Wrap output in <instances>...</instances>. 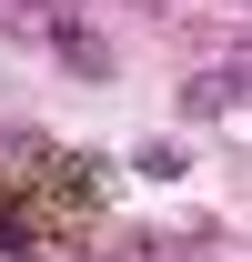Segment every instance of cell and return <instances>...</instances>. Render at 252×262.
<instances>
[{"mask_svg":"<svg viewBox=\"0 0 252 262\" xmlns=\"http://www.w3.org/2000/svg\"><path fill=\"white\" fill-rule=\"evenodd\" d=\"M232 81H242V101H252V40H242V51H232Z\"/></svg>","mask_w":252,"mask_h":262,"instance_id":"3957f363","label":"cell"},{"mask_svg":"<svg viewBox=\"0 0 252 262\" xmlns=\"http://www.w3.org/2000/svg\"><path fill=\"white\" fill-rule=\"evenodd\" d=\"M0 10H10V0H0Z\"/></svg>","mask_w":252,"mask_h":262,"instance_id":"277c9868","label":"cell"},{"mask_svg":"<svg viewBox=\"0 0 252 262\" xmlns=\"http://www.w3.org/2000/svg\"><path fill=\"white\" fill-rule=\"evenodd\" d=\"M0 252H40V222H20L10 202H0Z\"/></svg>","mask_w":252,"mask_h":262,"instance_id":"7a4b0ae2","label":"cell"},{"mask_svg":"<svg viewBox=\"0 0 252 262\" xmlns=\"http://www.w3.org/2000/svg\"><path fill=\"white\" fill-rule=\"evenodd\" d=\"M222 111H242V81H232V61L202 71V81H182V121H222Z\"/></svg>","mask_w":252,"mask_h":262,"instance_id":"6da1fadb","label":"cell"}]
</instances>
